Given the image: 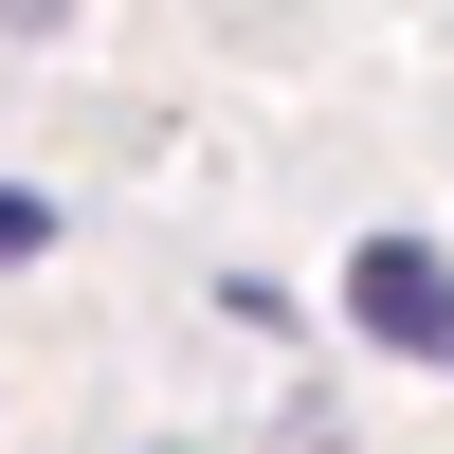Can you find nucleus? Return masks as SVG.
Masks as SVG:
<instances>
[{
    "mask_svg": "<svg viewBox=\"0 0 454 454\" xmlns=\"http://www.w3.org/2000/svg\"><path fill=\"white\" fill-rule=\"evenodd\" d=\"M346 309H364V346L454 364V273H436V237H364V254H346Z\"/></svg>",
    "mask_w": 454,
    "mask_h": 454,
    "instance_id": "nucleus-1",
    "label": "nucleus"
},
{
    "mask_svg": "<svg viewBox=\"0 0 454 454\" xmlns=\"http://www.w3.org/2000/svg\"><path fill=\"white\" fill-rule=\"evenodd\" d=\"M36 254H55V200H36V182H0V273H36Z\"/></svg>",
    "mask_w": 454,
    "mask_h": 454,
    "instance_id": "nucleus-2",
    "label": "nucleus"
}]
</instances>
